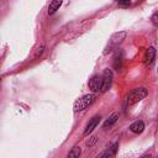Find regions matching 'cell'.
Segmentation results:
<instances>
[{"mask_svg": "<svg viewBox=\"0 0 158 158\" xmlns=\"http://www.w3.org/2000/svg\"><path fill=\"white\" fill-rule=\"evenodd\" d=\"M147 95H148V91H147L146 88H143V86L135 88V89H132L127 94V96H126V105L127 106H132V105L139 102L141 100H143Z\"/></svg>", "mask_w": 158, "mask_h": 158, "instance_id": "cell-1", "label": "cell"}, {"mask_svg": "<svg viewBox=\"0 0 158 158\" xmlns=\"http://www.w3.org/2000/svg\"><path fill=\"white\" fill-rule=\"evenodd\" d=\"M126 36H127V32H126V31L115 32V33L110 37V40H109V42H107V44H106V47H105L104 54H107V53H110L111 51L117 49L118 44H121V43L123 42V40L126 38Z\"/></svg>", "mask_w": 158, "mask_h": 158, "instance_id": "cell-2", "label": "cell"}, {"mask_svg": "<svg viewBox=\"0 0 158 158\" xmlns=\"http://www.w3.org/2000/svg\"><path fill=\"white\" fill-rule=\"evenodd\" d=\"M95 100H96V94H86V95L79 98L74 102V111L75 112L84 111L85 109H88L89 106H91L95 102Z\"/></svg>", "mask_w": 158, "mask_h": 158, "instance_id": "cell-3", "label": "cell"}, {"mask_svg": "<svg viewBox=\"0 0 158 158\" xmlns=\"http://www.w3.org/2000/svg\"><path fill=\"white\" fill-rule=\"evenodd\" d=\"M102 85H101V93L107 91L111 88L112 84V79H114V74L111 72V69H105L102 73Z\"/></svg>", "mask_w": 158, "mask_h": 158, "instance_id": "cell-4", "label": "cell"}, {"mask_svg": "<svg viewBox=\"0 0 158 158\" xmlns=\"http://www.w3.org/2000/svg\"><path fill=\"white\" fill-rule=\"evenodd\" d=\"M101 85H102V77L101 75H93L89 79V89L93 91V94L101 91Z\"/></svg>", "mask_w": 158, "mask_h": 158, "instance_id": "cell-5", "label": "cell"}, {"mask_svg": "<svg viewBox=\"0 0 158 158\" xmlns=\"http://www.w3.org/2000/svg\"><path fill=\"white\" fill-rule=\"evenodd\" d=\"M122 63H123V51L121 48H117L115 51V54H114V69L116 70H121L122 69Z\"/></svg>", "mask_w": 158, "mask_h": 158, "instance_id": "cell-6", "label": "cell"}, {"mask_svg": "<svg viewBox=\"0 0 158 158\" xmlns=\"http://www.w3.org/2000/svg\"><path fill=\"white\" fill-rule=\"evenodd\" d=\"M100 116L99 115H96V116H94L89 122H88V125H86V127H85V130H84V136H88V135H90L96 127H98V125H99V122H100Z\"/></svg>", "mask_w": 158, "mask_h": 158, "instance_id": "cell-7", "label": "cell"}, {"mask_svg": "<svg viewBox=\"0 0 158 158\" xmlns=\"http://www.w3.org/2000/svg\"><path fill=\"white\" fill-rule=\"evenodd\" d=\"M156 59V48L154 47H148L144 54V64L151 65Z\"/></svg>", "mask_w": 158, "mask_h": 158, "instance_id": "cell-8", "label": "cell"}, {"mask_svg": "<svg viewBox=\"0 0 158 158\" xmlns=\"http://www.w3.org/2000/svg\"><path fill=\"white\" fill-rule=\"evenodd\" d=\"M143 130H144V123H143V121H141V120H137V121H135L133 123L130 125V131L133 132V133L139 135V133L143 132Z\"/></svg>", "mask_w": 158, "mask_h": 158, "instance_id": "cell-9", "label": "cell"}, {"mask_svg": "<svg viewBox=\"0 0 158 158\" xmlns=\"http://www.w3.org/2000/svg\"><path fill=\"white\" fill-rule=\"evenodd\" d=\"M117 118H118V114H117V112H114V114H112V115H111V116H110V117L104 122V125H102V126H104V128H110L112 125H115V123H116Z\"/></svg>", "mask_w": 158, "mask_h": 158, "instance_id": "cell-10", "label": "cell"}, {"mask_svg": "<svg viewBox=\"0 0 158 158\" xmlns=\"http://www.w3.org/2000/svg\"><path fill=\"white\" fill-rule=\"evenodd\" d=\"M117 149H118V142L112 143L109 148H106V158H114Z\"/></svg>", "mask_w": 158, "mask_h": 158, "instance_id": "cell-11", "label": "cell"}, {"mask_svg": "<svg viewBox=\"0 0 158 158\" xmlns=\"http://www.w3.org/2000/svg\"><path fill=\"white\" fill-rule=\"evenodd\" d=\"M60 5H62V1H58V0L49 2V6H48V15H53V14L60 7Z\"/></svg>", "mask_w": 158, "mask_h": 158, "instance_id": "cell-12", "label": "cell"}, {"mask_svg": "<svg viewBox=\"0 0 158 158\" xmlns=\"http://www.w3.org/2000/svg\"><path fill=\"white\" fill-rule=\"evenodd\" d=\"M80 154H81V148H80L79 146H74V147L69 151L68 158H79Z\"/></svg>", "mask_w": 158, "mask_h": 158, "instance_id": "cell-13", "label": "cell"}, {"mask_svg": "<svg viewBox=\"0 0 158 158\" xmlns=\"http://www.w3.org/2000/svg\"><path fill=\"white\" fill-rule=\"evenodd\" d=\"M151 21H152V23H153V26H156V27H158V10L153 12V15L151 16Z\"/></svg>", "mask_w": 158, "mask_h": 158, "instance_id": "cell-14", "label": "cell"}, {"mask_svg": "<svg viewBox=\"0 0 158 158\" xmlns=\"http://www.w3.org/2000/svg\"><path fill=\"white\" fill-rule=\"evenodd\" d=\"M96 141H98V136H91L90 139L86 142V146H88V147H93V146L95 144Z\"/></svg>", "mask_w": 158, "mask_h": 158, "instance_id": "cell-15", "label": "cell"}, {"mask_svg": "<svg viewBox=\"0 0 158 158\" xmlns=\"http://www.w3.org/2000/svg\"><path fill=\"white\" fill-rule=\"evenodd\" d=\"M117 5L118 6H123V7H128L131 5V1L128 0H125V1H117Z\"/></svg>", "mask_w": 158, "mask_h": 158, "instance_id": "cell-16", "label": "cell"}, {"mask_svg": "<svg viewBox=\"0 0 158 158\" xmlns=\"http://www.w3.org/2000/svg\"><path fill=\"white\" fill-rule=\"evenodd\" d=\"M95 158H106V149H105V151H102V152H100Z\"/></svg>", "mask_w": 158, "mask_h": 158, "instance_id": "cell-17", "label": "cell"}, {"mask_svg": "<svg viewBox=\"0 0 158 158\" xmlns=\"http://www.w3.org/2000/svg\"><path fill=\"white\" fill-rule=\"evenodd\" d=\"M43 48H44V46H43V44H42V46H41V47L38 48V52L36 53V58H37V57H38V56H40V54H41V53L43 52Z\"/></svg>", "mask_w": 158, "mask_h": 158, "instance_id": "cell-18", "label": "cell"}, {"mask_svg": "<svg viewBox=\"0 0 158 158\" xmlns=\"http://www.w3.org/2000/svg\"><path fill=\"white\" fill-rule=\"evenodd\" d=\"M141 158H152V156H151L149 153H146V154H143Z\"/></svg>", "mask_w": 158, "mask_h": 158, "instance_id": "cell-19", "label": "cell"}, {"mask_svg": "<svg viewBox=\"0 0 158 158\" xmlns=\"http://www.w3.org/2000/svg\"><path fill=\"white\" fill-rule=\"evenodd\" d=\"M157 73H158V69H157Z\"/></svg>", "mask_w": 158, "mask_h": 158, "instance_id": "cell-20", "label": "cell"}]
</instances>
